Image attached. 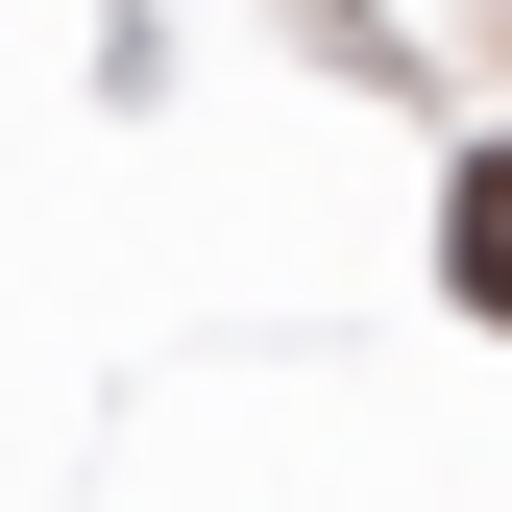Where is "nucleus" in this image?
Masks as SVG:
<instances>
[{"mask_svg":"<svg viewBox=\"0 0 512 512\" xmlns=\"http://www.w3.org/2000/svg\"><path fill=\"white\" fill-rule=\"evenodd\" d=\"M439 269H464V317H512V147L464 171V220H439Z\"/></svg>","mask_w":512,"mask_h":512,"instance_id":"nucleus-1","label":"nucleus"}]
</instances>
